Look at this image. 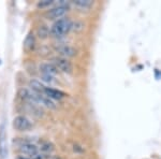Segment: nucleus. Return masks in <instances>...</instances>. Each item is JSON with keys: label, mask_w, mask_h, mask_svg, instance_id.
Listing matches in <instances>:
<instances>
[{"label": "nucleus", "mask_w": 161, "mask_h": 159, "mask_svg": "<svg viewBox=\"0 0 161 159\" xmlns=\"http://www.w3.org/2000/svg\"><path fill=\"white\" fill-rule=\"evenodd\" d=\"M35 46V36L33 33H29L24 41V48L26 49H32Z\"/></svg>", "instance_id": "12"}, {"label": "nucleus", "mask_w": 161, "mask_h": 159, "mask_svg": "<svg viewBox=\"0 0 161 159\" xmlns=\"http://www.w3.org/2000/svg\"><path fill=\"white\" fill-rule=\"evenodd\" d=\"M44 95L50 99H52V100H53V99L54 100H60V99L64 98V94L60 92V90L55 89V88L45 87V89H44Z\"/></svg>", "instance_id": "8"}, {"label": "nucleus", "mask_w": 161, "mask_h": 159, "mask_svg": "<svg viewBox=\"0 0 161 159\" xmlns=\"http://www.w3.org/2000/svg\"><path fill=\"white\" fill-rule=\"evenodd\" d=\"M40 71L42 72V74H47V75H56L58 73L59 70L55 67L54 64H50V62H44V64L40 65Z\"/></svg>", "instance_id": "7"}, {"label": "nucleus", "mask_w": 161, "mask_h": 159, "mask_svg": "<svg viewBox=\"0 0 161 159\" xmlns=\"http://www.w3.org/2000/svg\"><path fill=\"white\" fill-rule=\"evenodd\" d=\"M43 159H59L55 157L54 155H48V156H43Z\"/></svg>", "instance_id": "17"}, {"label": "nucleus", "mask_w": 161, "mask_h": 159, "mask_svg": "<svg viewBox=\"0 0 161 159\" xmlns=\"http://www.w3.org/2000/svg\"><path fill=\"white\" fill-rule=\"evenodd\" d=\"M38 36L40 39H46L48 37V35L51 33V29H48V27L46 25H41L38 28Z\"/></svg>", "instance_id": "11"}, {"label": "nucleus", "mask_w": 161, "mask_h": 159, "mask_svg": "<svg viewBox=\"0 0 161 159\" xmlns=\"http://www.w3.org/2000/svg\"><path fill=\"white\" fill-rule=\"evenodd\" d=\"M8 143H7V131L6 126L2 122L0 125V159H6L8 157Z\"/></svg>", "instance_id": "3"}, {"label": "nucleus", "mask_w": 161, "mask_h": 159, "mask_svg": "<svg viewBox=\"0 0 161 159\" xmlns=\"http://www.w3.org/2000/svg\"><path fill=\"white\" fill-rule=\"evenodd\" d=\"M17 159H30V158H26V157H24V156H19Z\"/></svg>", "instance_id": "18"}, {"label": "nucleus", "mask_w": 161, "mask_h": 159, "mask_svg": "<svg viewBox=\"0 0 161 159\" xmlns=\"http://www.w3.org/2000/svg\"><path fill=\"white\" fill-rule=\"evenodd\" d=\"M20 152L24 153V154H27V155H30V156H36L38 155V147L36 146L35 144H32V143H23L22 145H20Z\"/></svg>", "instance_id": "9"}, {"label": "nucleus", "mask_w": 161, "mask_h": 159, "mask_svg": "<svg viewBox=\"0 0 161 159\" xmlns=\"http://www.w3.org/2000/svg\"><path fill=\"white\" fill-rule=\"evenodd\" d=\"M41 79L46 83H52L54 81V77H52V75H47V74H42V77H41Z\"/></svg>", "instance_id": "16"}, {"label": "nucleus", "mask_w": 161, "mask_h": 159, "mask_svg": "<svg viewBox=\"0 0 161 159\" xmlns=\"http://www.w3.org/2000/svg\"><path fill=\"white\" fill-rule=\"evenodd\" d=\"M53 64L55 65V67L59 71H62L64 73H71L72 69H73L71 62L67 58H64V57H56V58H54Z\"/></svg>", "instance_id": "4"}, {"label": "nucleus", "mask_w": 161, "mask_h": 159, "mask_svg": "<svg viewBox=\"0 0 161 159\" xmlns=\"http://www.w3.org/2000/svg\"><path fill=\"white\" fill-rule=\"evenodd\" d=\"M29 87L31 88L32 92H35L37 94H44V89H45V86L38 80H30Z\"/></svg>", "instance_id": "10"}, {"label": "nucleus", "mask_w": 161, "mask_h": 159, "mask_svg": "<svg viewBox=\"0 0 161 159\" xmlns=\"http://www.w3.org/2000/svg\"><path fill=\"white\" fill-rule=\"evenodd\" d=\"M73 27V24L68 17H62L57 20L53 26L51 27V35L55 38H60L62 36L67 35Z\"/></svg>", "instance_id": "1"}, {"label": "nucleus", "mask_w": 161, "mask_h": 159, "mask_svg": "<svg viewBox=\"0 0 161 159\" xmlns=\"http://www.w3.org/2000/svg\"><path fill=\"white\" fill-rule=\"evenodd\" d=\"M41 150H42L43 153H52L54 150H55V147H54V144L51 142H45L43 143L42 145H41Z\"/></svg>", "instance_id": "14"}, {"label": "nucleus", "mask_w": 161, "mask_h": 159, "mask_svg": "<svg viewBox=\"0 0 161 159\" xmlns=\"http://www.w3.org/2000/svg\"><path fill=\"white\" fill-rule=\"evenodd\" d=\"M57 52L60 55V57H64V58H69V57H73L76 54V51H75L74 48L70 45H60L58 48H57Z\"/></svg>", "instance_id": "6"}, {"label": "nucleus", "mask_w": 161, "mask_h": 159, "mask_svg": "<svg viewBox=\"0 0 161 159\" xmlns=\"http://www.w3.org/2000/svg\"><path fill=\"white\" fill-rule=\"evenodd\" d=\"M73 3L76 7L79 8H83V9H88L93 4V2L92 0H74Z\"/></svg>", "instance_id": "13"}, {"label": "nucleus", "mask_w": 161, "mask_h": 159, "mask_svg": "<svg viewBox=\"0 0 161 159\" xmlns=\"http://www.w3.org/2000/svg\"><path fill=\"white\" fill-rule=\"evenodd\" d=\"M68 9H69L68 2L60 1L58 6L51 9L50 11L46 13V15H47V17L50 20H60L64 16V14L68 12Z\"/></svg>", "instance_id": "2"}, {"label": "nucleus", "mask_w": 161, "mask_h": 159, "mask_svg": "<svg viewBox=\"0 0 161 159\" xmlns=\"http://www.w3.org/2000/svg\"><path fill=\"white\" fill-rule=\"evenodd\" d=\"M13 127L19 131H25L31 128V122L27 117L19 115L13 119Z\"/></svg>", "instance_id": "5"}, {"label": "nucleus", "mask_w": 161, "mask_h": 159, "mask_svg": "<svg viewBox=\"0 0 161 159\" xmlns=\"http://www.w3.org/2000/svg\"><path fill=\"white\" fill-rule=\"evenodd\" d=\"M54 3L53 0H42V1L38 2V8H41V9H44V8H47L52 6Z\"/></svg>", "instance_id": "15"}]
</instances>
